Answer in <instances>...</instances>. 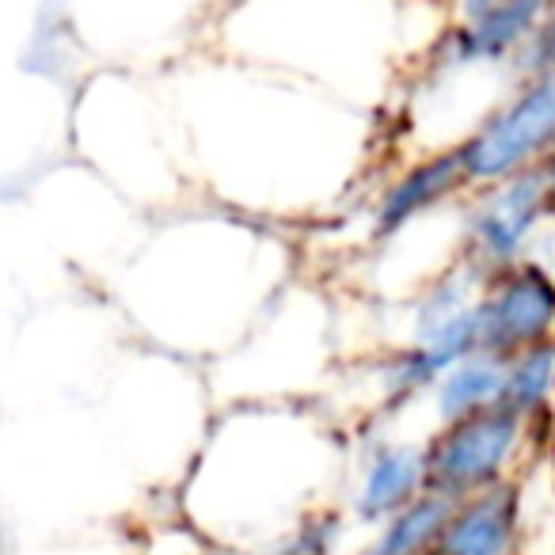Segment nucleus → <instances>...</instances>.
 <instances>
[{
  "mask_svg": "<svg viewBox=\"0 0 555 555\" xmlns=\"http://www.w3.org/2000/svg\"><path fill=\"white\" fill-rule=\"evenodd\" d=\"M555 149V69L521 77L514 95L499 103L464 141H456L472 191L517 171L540 168Z\"/></svg>",
  "mask_w": 555,
  "mask_h": 555,
  "instance_id": "1",
  "label": "nucleus"
},
{
  "mask_svg": "<svg viewBox=\"0 0 555 555\" xmlns=\"http://www.w3.org/2000/svg\"><path fill=\"white\" fill-rule=\"evenodd\" d=\"M525 426L529 418L506 403L438 426L426 438V487L449 499H464L509 479V468L529 434Z\"/></svg>",
  "mask_w": 555,
  "mask_h": 555,
  "instance_id": "2",
  "label": "nucleus"
},
{
  "mask_svg": "<svg viewBox=\"0 0 555 555\" xmlns=\"http://www.w3.org/2000/svg\"><path fill=\"white\" fill-rule=\"evenodd\" d=\"M547 214H555V206L540 168L476 186L464 214V255L487 274L514 267L529 259V247L544 229Z\"/></svg>",
  "mask_w": 555,
  "mask_h": 555,
  "instance_id": "3",
  "label": "nucleus"
},
{
  "mask_svg": "<svg viewBox=\"0 0 555 555\" xmlns=\"http://www.w3.org/2000/svg\"><path fill=\"white\" fill-rule=\"evenodd\" d=\"M476 332L479 350L502 358L555 339V270L521 259L487 274L476 301Z\"/></svg>",
  "mask_w": 555,
  "mask_h": 555,
  "instance_id": "4",
  "label": "nucleus"
},
{
  "mask_svg": "<svg viewBox=\"0 0 555 555\" xmlns=\"http://www.w3.org/2000/svg\"><path fill=\"white\" fill-rule=\"evenodd\" d=\"M426 487V441L380 438L365 446L350 491V514L358 525H385L392 514L418 499Z\"/></svg>",
  "mask_w": 555,
  "mask_h": 555,
  "instance_id": "5",
  "label": "nucleus"
},
{
  "mask_svg": "<svg viewBox=\"0 0 555 555\" xmlns=\"http://www.w3.org/2000/svg\"><path fill=\"white\" fill-rule=\"evenodd\" d=\"M521 544V487L502 479L483 491L453 502L446 529L434 552L438 555H517Z\"/></svg>",
  "mask_w": 555,
  "mask_h": 555,
  "instance_id": "6",
  "label": "nucleus"
},
{
  "mask_svg": "<svg viewBox=\"0 0 555 555\" xmlns=\"http://www.w3.org/2000/svg\"><path fill=\"white\" fill-rule=\"evenodd\" d=\"M461 191H472V183L464 176L456 145L423 156L380 191L377 206H373V236L392 240L396 232H403L408 224H415L423 214L438 209L441 202H449Z\"/></svg>",
  "mask_w": 555,
  "mask_h": 555,
  "instance_id": "7",
  "label": "nucleus"
},
{
  "mask_svg": "<svg viewBox=\"0 0 555 555\" xmlns=\"http://www.w3.org/2000/svg\"><path fill=\"white\" fill-rule=\"evenodd\" d=\"M430 403L438 426L456 418L479 415L506 403V358L491 350H472L468 358L453 362L430 388Z\"/></svg>",
  "mask_w": 555,
  "mask_h": 555,
  "instance_id": "8",
  "label": "nucleus"
},
{
  "mask_svg": "<svg viewBox=\"0 0 555 555\" xmlns=\"http://www.w3.org/2000/svg\"><path fill=\"white\" fill-rule=\"evenodd\" d=\"M453 502L456 499H449V494L423 491L411 506H403L385 525H377L362 555H430L449 514H453Z\"/></svg>",
  "mask_w": 555,
  "mask_h": 555,
  "instance_id": "9",
  "label": "nucleus"
},
{
  "mask_svg": "<svg viewBox=\"0 0 555 555\" xmlns=\"http://www.w3.org/2000/svg\"><path fill=\"white\" fill-rule=\"evenodd\" d=\"M555 396V339L525 347L506 358V408L532 418L552 403Z\"/></svg>",
  "mask_w": 555,
  "mask_h": 555,
  "instance_id": "10",
  "label": "nucleus"
},
{
  "mask_svg": "<svg viewBox=\"0 0 555 555\" xmlns=\"http://www.w3.org/2000/svg\"><path fill=\"white\" fill-rule=\"evenodd\" d=\"M509 65L517 69V77H532V73L555 69V0L544 9L540 24L532 27V35L525 39V47L517 50V57Z\"/></svg>",
  "mask_w": 555,
  "mask_h": 555,
  "instance_id": "11",
  "label": "nucleus"
},
{
  "mask_svg": "<svg viewBox=\"0 0 555 555\" xmlns=\"http://www.w3.org/2000/svg\"><path fill=\"white\" fill-rule=\"evenodd\" d=\"M540 176H544L547 183V194H552V206H555V149L540 160Z\"/></svg>",
  "mask_w": 555,
  "mask_h": 555,
  "instance_id": "12",
  "label": "nucleus"
},
{
  "mask_svg": "<svg viewBox=\"0 0 555 555\" xmlns=\"http://www.w3.org/2000/svg\"><path fill=\"white\" fill-rule=\"evenodd\" d=\"M430 555H438V552H430Z\"/></svg>",
  "mask_w": 555,
  "mask_h": 555,
  "instance_id": "13",
  "label": "nucleus"
},
{
  "mask_svg": "<svg viewBox=\"0 0 555 555\" xmlns=\"http://www.w3.org/2000/svg\"><path fill=\"white\" fill-rule=\"evenodd\" d=\"M547 4H552V0H547Z\"/></svg>",
  "mask_w": 555,
  "mask_h": 555,
  "instance_id": "14",
  "label": "nucleus"
}]
</instances>
